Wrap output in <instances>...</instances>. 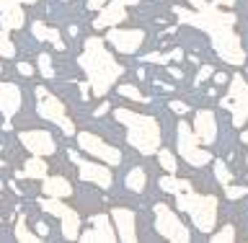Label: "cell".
<instances>
[{"label": "cell", "instance_id": "obj_1", "mask_svg": "<svg viewBox=\"0 0 248 243\" xmlns=\"http://www.w3.org/2000/svg\"><path fill=\"white\" fill-rule=\"evenodd\" d=\"M178 23H189L194 29H202L204 34H209L212 39V47L217 52V57L228 65H243L246 62V49L243 42H240V34L235 31L238 18L222 8H217L212 3H207L204 8H194V11H186V8L176 5L173 8Z\"/></svg>", "mask_w": 248, "mask_h": 243}, {"label": "cell", "instance_id": "obj_2", "mask_svg": "<svg viewBox=\"0 0 248 243\" xmlns=\"http://www.w3.org/2000/svg\"><path fill=\"white\" fill-rule=\"evenodd\" d=\"M78 65L83 67L85 78H88L91 96H106L116 85V81L124 75V65L116 62V57L106 49V42L98 36H88L83 44V52L78 57Z\"/></svg>", "mask_w": 248, "mask_h": 243}, {"label": "cell", "instance_id": "obj_3", "mask_svg": "<svg viewBox=\"0 0 248 243\" xmlns=\"http://www.w3.org/2000/svg\"><path fill=\"white\" fill-rule=\"evenodd\" d=\"M114 116L119 124H124V130H127V143L135 147L137 153L155 155L160 150L163 132H160V122L155 119V116L137 114V112H132V109H116Z\"/></svg>", "mask_w": 248, "mask_h": 243}, {"label": "cell", "instance_id": "obj_4", "mask_svg": "<svg viewBox=\"0 0 248 243\" xmlns=\"http://www.w3.org/2000/svg\"><path fill=\"white\" fill-rule=\"evenodd\" d=\"M176 205L181 212H186L191 217L194 228L202 230L207 236V233L215 230L217 225V212H220V205H217V197H212V194H197L194 189L189 192H181L176 194Z\"/></svg>", "mask_w": 248, "mask_h": 243}, {"label": "cell", "instance_id": "obj_5", "mask_svg": "<svg viewBox=\"0 0 248 243\" xmlns=\"http://www.w3.org/2000/svg\"><path fill=\"white\" fill-rule=\"evenodd\" d=\"M36 114L42 116V119H46V122H54L65 135H70V137L75 135V124L67 116L65 104H62L57 96H52L44 85H36Z\"/></svg>", "mask_w": 248, "mask_h": 243}, {"label": "cell", "instance_id": "obj_6", "mask_svg": "<svg viewBox=\"0 0 248 243\" xmlns=\"http://www.w3.org/2000/svg\"><path fill=\"white\" fill-rule=\"evenodd\" d=\"M176 147H178V155L194 168H202L207 163H212V153L207 147H202V143L191 130V124H186V122L176 124Z\"/></svg>", "mask_w": 248, "mask_h": 243}, {"label": "cell", "instance_id": "obj_7", "mask_svg": "<svg viewBox=\"0 0 248 243\" xmlns=\"http://www.w3.org/2000/svg\"><path fill=\"white\" fill-rule=\"evenodd\" d=\"M222 109L232 114V127H243L248 122V83L243 75H232L228 85V96L220 101Z\"/></svg>", "mask_w": 248, "mask_h": 243}, {"label": "cell", "instance_id": "obj_8", "mask_svg": "<svg viewBox=\"0 0 248 243\" xmlns=\"http://www.w3.org/2000/svg\"><path fill=\"white\" fill-rule=\"evenodd\" d=\"M153 215H155V230L166 241H170V243H189L191 241V230L178 220V215L168 205H153Z\"/></svg>", "mask_w": 248, "mask_h": 243}, {"label": "cell", "instance_id": "obj_9", "mask_svg": "<svg viewBox=\"0 0 248 243\" xmlns=\"http://www.w3.org/2000/svg\"><path fill=\"white\" fill-rule=\"evenodd\" d=\"M39 207L60 220V225H62V238L78 241V236H80V233H78V230H80V215H78L73 207L62 205V199H54V197H44V199L39 197Z\"/></svg>", "mask_w": 248, "mask_h": 243}, {"label": "cell", "instance_id": "obj_10", "mask_svg": "<svg viewBox=\"0 0 248 243\" xmlns=\"http://www.w3.org/2000/svg\"><path fill=\"white\" fill-rule=\"evenodd\" d=\"M75 140H78V147H80L83 153L93 155L96 161L106 163V166H119V163H122L119 147H114L111 143H106L104 137L93 135V132H78Z\"/></svg>", "mask_w": 248, "mask_h": 243}, {"label": "cell", "instance_id": "obj_11", "mask_svg": "<svg viewBox=\"0 0 248 243\" xmlns=\"http://www.w3.org/2000/svg\"><path fill=\"white\" fill-rule=\"evenodd\" d=\"M106 44H111L119 54H137L145 44L142 29H127V26H111L106 31Z\"/></svg>", "mask_w": 248, "mask_h": 243}, {"label": "cell", "instance_id": "obj_12", "mask_svg": "<svg viewBox=\"0 0 248 243\" xmlns=\"http://www.w3.org/2000/svg\"><path fill=\"white\" fill-rule=\"evenodd\" d=\"M78 174L85 184H93L98 189H111L114 186L111 166H106L101 161H78Z\"/></svg>", "mask_w": 248, "mask_h": 243}, {"label": "cell", "instance_id": "obj_13", "mask_svg": "<svg viewBox=\"0 0 248 243\" xmlns=\"http://www.w3.org/2000/svg\"><path fill=\"white\" fill-rule=\"evenodd\" d=\"M18 140L31 155H42V158H46V155H52L54 150H57V143H54V137L46 130H23L18 135Z\"/></svg>", "mask_w": 248, "mask_h": 243}, {"label": "cell", "instance_id": "obj_14", "mask_svg": "<svg viewBox=\"0 0 248 243\" xmlns=\"http://www.w3.org/2000/svg\"><path fill=\"white\" fill-rule=\"evenodd\" d=\"M111 223L116 230V238L124 243H135L137 241V215L129 207H114L111 210Z\"/></svg>", "mask_w": 248, "mask_h": 243}, {"label": "cell", "instance_id": "obj_15", "mask_svg": "<svg viewBox=\"0 0 248 243\" xmlns=\"http://www.w3.org/2000/svg\"><path fill=\"white\" fill-rule=\"evenodd\" d=\"M78 238L85 241V243H114V241H119L116 238V230H114V223H111L108 215H93L91 217V228L85 233H80Z\"/></svg>", "mask_w": 248, "mask_h": 243}, {"label": "cell", "instance_id": "obj_16", "mask_svg": "<svg viewBox=\"0 0 248 243\" xmlns=\"http://www.w3.org/2000/svg\"><path fill=\"white\" fill-rule=\"evenodd\" d=\"M194 135L202 145H212L217 140V119H215V112L209 109H202V112L194 114V124H191Z\"/></svg>", "mask_w": 248, "mask_h": 243}, {"label": "cell", "instance_id": "obj_17", "mask_svg": "<svg viewBox=\"0 0 248 243\" xmlns=\"http://www.w3.org/2000/svg\"><path fill=\"white\" fill-rule=\"evenodd\" d=\"M21 104H23V93L18 85L0 83V114L5 116V122H11L21 112Z\"/></svg>", "mask_w": 248, "mask_h": 243}, {"label": "cell", "instance_id": "obj_18", "mask_svg": "<svg viewBox=\"0 0 248 243\" xmlns=\"http://www.w3.org/2000/svg\"><path fill=\"white\" fill-rule=\"evenodd\" d=\"M26 23V13H23L21 0H0V29L13 31Z\"/></svg>", "mask_w": 248, "mask_h": 243}, {"label": "cell", "instance_id": "obj_19", "mask_svg": "<svg viewBox=\"0 0 248 243\" xmlns=\"http://www.w3.org/2000/svg\"><path fill=\"white\" fill-rule=\"evenodd\" d=\"M124 21H127V5H124L122 0H108V3L98 11L93 26L96 29H111V26L124 23Z\"/></svg>", "mask_w": 248, "mask_h": 243}, {"label": "cell", "instance_id": "obj_20", "mask_svg": "<svg viewBox=\"0 0 248 243\" xmlns=\"http://www.w3.org/2000/svg\"><path fill=\"white\" fill-rule=\"evenodd\" d=\"M42 192H44V197L67 199V197H73V184H70L65 176H49L46 174L42 178Z\"/></svg>", "mask_w": 248, "mask_h": 243}, {"label": "cell", "instance_id": "obj_21", "mask_svg": "<svg viewBox=\"0 0 248 243\" xmlns=\"http://www.w3.org/2000/svg\"><path fill=\"white\" fill-rule=\"evenodd\" d=\"M31 31H34V36L39 39V42H49L57 52H65L67 49V44L62 42V34H60L57 29L46 26V23H42V21H34V23H31Z\"/></svg>", "mask_w": 248, "mask_h": 243}, {"label": "cell", "instance_id": "obj_22", "mask_svg": "<svg viewBox=\"0 0 248 243\" xmlns=\"http://www.w3.org/2000/svg\"><path fill=\"white\" fill-rule=\"evenodd\" d=\"M46 171H49V166L44 163L42 155H31V158L23 163V168L16 171V176L18 178H44Z\"/></svg>", "mask_w": 248, "mask_h": 243}, {"label": "cell", "instance_id": "obj_23", "mask_svg": "<svg viewBox=\"0 0 248 243\" xmlns=\"http://www.w3.org/2000/svg\"><path fill=\"white\" fill-rule=\"evenodd\" d=\"M160 189L166 192V194H181V192H189L191 184L184 181V178H178L176 174H166V176L160 178Z\"/></svg>", "mask_w": 248, "mask_h": 243}, {"label": "cell", "instance_id": "obj_24", "mask_svg": "<svg viewBox=\"0 0 248 243\" xmlns=\"http://www.w3.org/2000/svg\"><path fill=\"white\" fill-rule=\"evenodd\" d=\"M124 184H127V189L135 192V194L145 192V186H147V174H145V168H132L129 174H127V178H124Z\"/></svg>", "mask_w": 248, "mask_h": 243}, {"label": "cell", "instance_id": "obj_25", "mask_svg": "<svg viewBox=\"0 0 248 243\" xmlns=\"http://www.w3.org/2000/svg\"><path fill=\"white\" fill-rule=\"evenodd\" d=\"M16 238H18L21 243H36L39 238H42V236H39V233H31L29 230V225H26V217H18V223H16Z\"/></svg>", "mask_w": 248, "mask_h": 243}, {"label": "cell", "instance_id": "obj_26", "mask_svg": "<svg viewBox=\"0 0 248 243\" xmlns=\"http://www.w3.org/2000/svg\"><path fill=\"white\" fill-rule=\"evenodd\" d=\"M155 155H158V161H160V168H166V174H176L178 171V161H176V155L170 150H163L160 147Z\"/></svg>", "mask_w": 248, "mask_h": 243}, {"label": "cell", "instance_id": "obj_27", "mask_svg": "<svg viewBox=\"0 0 248 243\" xmlns=\"http://www.w3.org/2000/svg\"><path fill=\"white\" fill-rule=\"evenodd\" d=\"M116 91H119V96H124V98H132V101H137V104H145V101H147V96H145V93H140L137 85L122 83V85H116Z\"/></svg>", "mask_w": 248, "mask_h": 243}, {"label": "cell", "instance_id": "obj_28", "mask_svg": "<svg viewBox=\"0 0 248 243\" xmlns=\"http://www.w3.org/2000/svg\"><path fill=\"white\" fill-rule=\"evenodd\" d=\"M212 171H215V178H217V184H232V171L225 166L222 161H212Z\"/></svg>", "mask_w": 248, "mask_h": 243}, {"label": "cell", "instance_id": "obj_29", "mask_svg": "<svg viewBox=\"0 0 248 243\" xmlns=\"http://www.w3.org/2000/svg\"><path fill=\"white\" fill-rule=\"evenodd\" d=\"M235 228H232V225H225V228H220L217 233H209V241L212 243H232L235 241Z\"/></svg>", "mask_w": 248, "mask_h": 243}, {"label": "cell", "instance_id": "obj_30", "mask_svg": "<svg viewBox=\"0 0 248 243\" xmlns=\"http://www.w3.org/2000/svg\"><path fill=\"white\" fill-rule=\"evenodd\" d=\"M36 67H39V73H42L44 78H54V67H52V57L46 52H42L36 57Z\"/></svg>", "mask_w": 248, "mask_h": 243}, {"label": "cell", "instance_id": "obj_31", "mask_svg": "<svg viewBox=\"0 0 248 243\" xmlns=\"http://www.w3.org/2000/svg\"><path fill=\"white\" fill-rule=\"evenodd\" d=\"M13 54H16V44L11 42L8 31L0 29V57H13Z\"/></svg>", "mask_w": 248, "mask_h": 243}, {"label": "cell", "instance_id": "obj_32", "mask_svg": "<svg viewBox=\"0 0 248 243\" xmlns=\"http://www.w3.org/2000/svg\"><path fill=\"white\" fill-rule=\"evenodd\" d=\"M225 197H228V199H243V197H248V186L225 184Z\"/></svg>", "mask_w": 248, "mask_h": 243}, {"label": "cell", "instance_id": "obj_33", "mask_svg": "<svg viewBox=\"0 0 248 243\" xmlns=\"http://www.w3.org/2000/svg\"><path fill=\"white\" fill-rule=\"evenodd\" d=\"M212 73H215V67H212V65H202V67H199V73H197V78H194V85L204 83L207 78H212Z\"/></svg>", "mask_w": 248, "mask_h": 243}, {"label": "cell", "instance_id": "obj_34", "mask_svg": "<svg viewBox=\"0 0 248 243\" xmlns=\"http://www.w3.org/2000/svg\"><path fill=\"white\" fill-rule=\"evenodd\" d=\"M168 106H170V112H176L178 116H184V114H189V109H191L189 104H184V101H170V104H168Z\"/></svg>", "mask_w": 248, "mask_h": 243}, {"label": "cell", "instance_id": "obj_35", "mask_svg": "<svg viewBox=\"0 0 248 243\" xmlns=\"http://www.w3.org/2000/svg\"><path fill=\"white\" fill-rule=\"evenodd\" d=\"M18 73L21 75H34V65H29V62H18Z\"/></svg>", "mask_w": 248, "mask_h": 243}, {"label": "cell", "instance_id": "obj_36", "mask_svg": "<svg viewBox=\"0 0 248 243\" xmlns=\"http://www.w3.org/2000/svg\"><path fill=\"white\" fill-rule=\"evenodd\" d=\"M108 0H88V11H101Z\"/></svg>", "mask_w": 248, "mask_h": 243}, {"label": "cell", "instance_id": "obj_37", "mask_svg": "<svg viewBox=\"0 0 248 243\" xmlns=\"http://www.w3.org/2000/svg\"><path fill=\"white\" fill-rule=\"evenodd\" d=\"M212 5H217V8H232V5H235V0H212Z\"/></svg>", "mask_w": 248, "mask_h": 243}, {"label": "cell", "instance_id": "obj_38", "mask_svg": "<svg viewBox=\"0 0 248 243\" xmlns=\"http://www.w3.org/2000/svg\"><path fill=\"white\" fill-rule=\"evenodd\" d=\"M212 78H215V83H217V85L228 83V73H212Z\"/></svg>", "mask_w": 248, "mask_h": 243}, {"label": "cell", "instance_id": "obj_39", "mask_svg": "<svg viewBox=\"0 0 248 243\" xmlns=\"http://www.w3.org/2000/svg\"><path fill=\"white\" fill-rule=\"evenodd\" d=\"M108 106H111V104H106V101H104V104H101L98 109H96V112H93V114H96V116H104L106 112H108Z\"/></svg>", "mask_w": 248, "mask_h": 243}, {"label": "cell", "instance_id": "obj_40", "mask_svg": "<svg viewBox=\"0 0 248 243\" xmlns=\"http://www.w3.org/2000/svg\"><path fill=\"white\" fill-rule=\"evenodd\" d=\"M186 3H191V8H197V11H199V8L207 5V0H186Z\"/></svg>", "mask_w": 248, "mask_h": 243}, {"label": "cell", "instance_id": "obj_41", "mask_svg": "<svg viewBox=\"0 0 248 243\" xmlns=\"http://www.w3.org/2000/svg\"><path fill=\"white\" fill-rule=\"evenodd\" d=\"M36 233H39V236H42V238H44V236H46V233H49V228H46V225H44V223H39V225H36Z\"/></svg>", "mask_w": 248, "mask_h": 243}, {"label": "cell", "instance_id": "obj_42", "mask_svg": "<svg viewBox=\"0 0 248 243\" xmlns=\"http://www.w3.org/2000/svg\"><path fill=\"white\" fill-rule=\"evenodd\" d=\"M166 70H168V73L173 75V78H181V75H184V73H181V70H178V67H170V65H166Z\"/></svg>", "mask_w": 248, "mask_h": 243}, {"label": "cell", "instance_id": "obj_43", "mask_svg": "<svg viewBox=\"0 0 248 243\" xmlns=\"http://www.w3.org/2000/svg\"><path fill=\"white\" fill-rule=\"evenodd\" d=\"M70 161H75V163L80 161V155H78V150H70Z\"/></svg>", "mask_w": 248, "mask_h": 243}, {"label": "cell", "instance_id": "obj_44", "mask_svg": "<svg viewBox=\"0 0 248 243\" xmlns=\"http://www.w3.org/2000/svg\"><path fill=\"white\" fill-rule=\"evenodd\" d=\"M122 3H124V5H137L140 0H122Z\"/></svg>", "mask_w": 248, "mask_h": 243}, {"label": "cell", "instance_id": "obj_45", "mask_svg": "<svg viewBox=\"0 0 248 243\" xmlns=\"http://www.w3.org/2000/svg\"><path fill=\"white\" fill-rule=\"evenodd\" d=\"M34 3H39V0H21V5H34Z\"/></svg>", "mask_w": 248, "mask_h": 243}, {"label": "cell", "instance_id": "obj_46", "mask_svg": "<svg viewBox=\"0 0 248 243\" xmlns=\"http://www.w3.org/2000/svg\"><path fill=\"white\" fill-rule=\"evenodd\" d=\"M240 140H243V143H246V145H248V130H246V132H243V135H240Z\"/></svg>", "mask_w": 248, "mask_h": 243}, {"label": "cell", "instance_id": "obj_47", "mask_svg": "<svg viewBox=\"0 0 248 243\" xmlns=\"http://www.w3.org/2000/svg\"><path fill=\"white\" fill-rule=\"evenodd\" d=\"M0 189H3V181H0Z\"/></svg>", "mask_w": 248, "mask_h": 243}, {"label": "cell", "instance_id": "obj_48", "mask_svg": "<svg viewBox=\"0 0 248 243\" xmlns=\"http://www.w3.org/2000/svg\"><path fill=\"white\" fill-rule=\"evenodd\" d=\"M0 70H3V65H0Z\"/></svg>", "mask_w": 248, "mask_h": 243}, {"label": "cell", "instance_id": "obj_49", "mask_svg": "<svg viewBox=\"0 0 248 243\" xmlns=\"http://www.w3.org/2000/svg\"><path fill=\"white\" fill-rule=\"evenodd\" d=\"M65 3H67V0H65Z\"/></svg>", "mask_w": 248, "mask_h": 243}]
</instances>
